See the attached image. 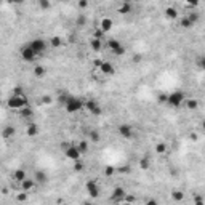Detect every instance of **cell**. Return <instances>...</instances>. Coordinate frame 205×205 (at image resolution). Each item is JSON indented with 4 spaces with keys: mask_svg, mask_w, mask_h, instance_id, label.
<instances>
[{
    "mask_svg": "<svg viewBox=\"0 0 205 205\" xmlns=\"http://www.w3.org/2000/svg\"><path fill=\"white\" fill-rule=\"evenodd\" d=\"M87 191H88L91 199H96L99 196V187H98V183L95 180H88L87 181Z\"/></svg>",
    "mask_w": 205,
    "mask_h": 205,
    "instance_id": "obj_9",
    "label": "cell"
},
{
    "mask_svg": "<svg viewBox=\"0 0 205 205\" xmlns=\"http://www.w3.org/2000/svg\"><path fill=\"white\" fill-rule=\"evenodd\" d=\"M140 167H141V170H147V168L151 167L149 159H147V157H141V159H140Z\"/></svg>",
    "mask_w": 205,
    "mask_h": 205,
    "instance_id": "obj_31",
    "label": "cell"
},
{
    "mask_svg": "<svg viewBox=\"0 0 205 205\" xmlns=\"http://www.w3.org/2000/svg\"><path fill=\"white\" fill-rule=\"evenodd\" d=\"M82 205H93V203H91V202H88V200H87V202H83V203H82Z\"/></svg>",
    "mask_w": 205,
    "mask_h": 205,
    "instance_id": "obj_53",
    "label": "cell"
},
{
    "mask_svg": "<svg viewBox=\"0 0 205 205\" xmlns=\"http://www.w3.org/2000/svg\"><path fill=\"white\" fill-rule=\"evenodd\" d=\"M79 7H80V8H87V7H88V2H87V0H80Z\"/></svg>",
    "mask_w": 205,
    "mask_h": 205,
    "instance_id": "obj_48",
    "label": "cell"
},
{
    "mask_svg": "<svg viewBox=\"0 0 205 205\" xmlns=\"http://www.w3.org/2000/svg\"><path fill=\"white\" fill-rule=\"evenodd\" d=\"M88 140H90L91 143H98V141H99V133H98L96 130H90V131H88Z\"/></svg>",
    "mask_w": 205,
    "mask_h": 205,
    "instance_id": "obj_26",
    "label": "cell"
},
{
    "mask_svg": "<svg viewBox=\"0 0 205 205\" xmlns=\"http://www.w3.org/2000/svg\"><path fill=\"white\" fill-rule=\"evenodd\" d=\"M119 13H120V14H128V13H131V3H130V2H124L120 7H119Z\"/></svg>",
    "mask_w": 205,
    "mask_h": 205,
    "instance_id": "obj_20",
    "label": "cell"
},
{
    "mask_svg": "<svg viewBox=\"0 0 205 205\" xmlns=\"http://www.w3.org/2000/svg\"><path fill=\"white\" fill-rule=\"evenodd\" d=\"M189 138H191L192 141H197V140H199V135H197V133H191V135H189Z\"/></svg>",
    "mask_w": 205,
    "mask_h": 205,
    "instance_id": "obj_51",
    "label": "cell"
},
{
    "mask_svg": "<svg viewBox=\"0 0 205 205\" xmlns=\"http://www.w3.org/2000/svg\"><path fill=\"white\" fill-rule=\"evenodd\" d=\"M141 59H143V55H141V53H136V55L133 56V63H135V64L141 63Z\"/></svg>",
    "mask_w": 205,
    "mask_h": 205,
    "instance_id": "obj_41",
    "label": "cell"
},
{
    "mask_svg": "<svg viewBox=\"0 0 205 205\" xmlns=\"http://www.w3.org/2000/svg\"><path fill=\"white\" fill-rule=\"evenodd\" d=\"M29 47H30V50L36 53L37 56H40V55H43L45 51H47V47H48V43H47V40L45 39H34V40H30L29 43H27Z\"/></svg>",
    "mask_w": 205,
    "mask_h": 205,
    "instance_id": "obj_4",
    "label": "cell"
},
{
    "mask_svg": "<svg viewBox=\"0 0 205 205\" xmlns=\"http://www.w3.org/2000/svg\"><path fill=\"white\" fill-rule=\"evenodd\" d=\"M51 101H53V99H51V96H50V95H43V96L39 99V104L48 106V104H51Z\"/></svg>",
    "mask_w": 205,
    "mask_h": 205,
    "instance_id": "obj_29",
    "label": "cell"
},
{
    "mask_svg": "<svg viewBox=\"0 0 205 205\" xmlns=\"http://www.w3.org/2000/svg\"><path fill=\"white\" fill-rule=\"evenodd\" d=\"M90 47L95 51H99L102 48V40H99V39H90Z\"/></svg>",
    "mask_w": 205,
    "mask_h": 205,
    "instance_id": "obj_23",
    "label": "cell"
},
{
    "mask_svg": "<svg viewBox=\"0 0 205 205\" xmlns=\"http://www.w3.org/2000/svg\"><path fill=\"white\" fill-rule=\"evenodd\" d=\"M82 108H83V101L80 98H77V96H72V95L67 98V101L64 102V109H66V112H69V114L79 112Z\"/></svg>",
    "mask_w": 205,
    "mask_h": 205,
    "instance_id": "obj_2",
    "label": "cell"
},
{
    "mask_svg": "<svg viewBox=\"0 0 205 205\" xmlns=\"http://www.w3.org/2000/svg\"><path fill=\"white\" fill-rule=\"evenodd\" d=\"M64 156H66L67 159H71V160L75 162V160H80V156H82V154H80V151L77 149L75 144H71L69 147L64 151Z\"/></svg>",
    "mask_w": 205,
    "mask_h": 205,
    "instance_id": "obj_8",
    "label": "cell"
},
{
    "mask_svg": "<svg viewBox=\"0 0 205 205\" xmlns=\"http://www.w3.org/2000/svg\"><path fill=\"white\" fill-rule=\"evenodd\" d=\"M115 172H120V173H130V167H120V168H115Z\"/></svg>",
    "mask_w": 205,
    "mask_h": 205,
    "instance_id": "obj_42",
    "label": "cell"
},
{
    "mask_svg": "<svg viewBox=\"0 0 205 205\" xmlns=\"http://www.w3.org/2000/svg\"><path fill=\"white\" fill-rule=\"evenodd\" d=\"M32 114H34V111H32L29 106H26V108H23V109H21V117H24V119L32 117Z\"/></svg>",
    "mask_w": 205,
    "mask_h": 205,
    "instance_id": "obj_30",
    "label": "cell"
},
{
    "mask_svg": "<svg viewBox=\"0 0 205 205\" xmlns=\"http://www.w3.org/2000/svg\"><path fill=\"white\" fill-rule=\"evenodd\" d=\"M13 95H24V93H23V88H21V87H14V88H13Z\"/></svg>",
    "mask_w": 205,
    "mask_h": 205,
    "instance_id": "obj_45",
    "label": "cell"
},
{
    "mask_svg": "<svg viewBox=\"0 0 205 205\" xmlns=\"http://www.w3.org/2000/svg\"><path fill=\"white\" fill-rule=\"evenodd\" d=\"M144 205H159V200L157 199H149V200H146Z\"/></svg>",
    "mask_w": 205,
    "mask_h": 205,
    "instance_id": "obj_43",
    "label": "cell"
},
{
    "mask_svg": "<svg viewBox=\"0 0 205 205\" xmlns=\"http://www.w3.org/2000/svg\"><path fill=\"white\" fill-rule=\"evenodd\" d=\"M99 71L104 74V75H112V74H115V67H114V64L109 63V61H101Z\"/></svg>",
    "mask_w": 205,
    "mask_h": 205,
    "instance_id": "obj_10",
    "label": "cell"
},
{
    "mask_svg": "<svg viewBox=\"0 0 205 205\" xmlns=\"http://www.w3.org/2000/svg\"><path fill=\"white\" fill-rule=\"evenodd\" d=\"M83 106L87 108V109L90 111V114H91V112L98 108V102H96L95 99H88V101H85V102H83Z\"/></svg>",
    "mask_w": 205,
    "mask_h": 205,
    "instance_id": "obj_24",
    "label": "cell"
},
{
    "mask_svg": "<svg viewBox=\"0 0 205 205\" xmlns=\"http://www.w3.org/2000/svg\"><path fill=\"white\" fill-rule=\"evenodd\" d=\"M108 47L112 50V53L114 55H117V56H122V55H125V47L120 43V42H119L117 39H109L108 40Z\"/></svg>",
    "mask_w": 205,
    "mask_h": 205,
    "instance_id": "obj_5",
    "label": "cell"
},
{
    "mask_svg": "<svg viewBox=\"0 0 205 205\" xmlns=\"http://www.w3.org/2000/svg\"><path fill=\"white\" fill-rule=\"evenodd\" d=\"M159 102H162V104H163V102H167V93H160L159 95Z\"/></svg>",
    "mask_w": 205,
    "mask_h": 205,
    "instance_id": "obj_44",
    "label": "cell"
},
{
    "mask_svg": "<svg viewBox=\"0 0 205 205\" xmlns=\"http://www.w3.org/2000/svg\"><path fill=\"white\" fill-rule=\"evenodd\" d=\"M184 99H186L184 93L181 90H176V91H172L170 95H167V104L172 108H178L184 102Z\"/></svg>",
    "mask_w": 205,
    "mask_h": 205,
    "instance_id": "obj_3",
    "label": "cell"
},
{
    "mask_svg": "<svg viewBox=\"0 0 205 205\" xmlns=\"http://www.w3.org/2000/svg\"><path fill=\"white\" fill-rule=\"evenodd\" d=\"M203 61H205V59H203V56H200V58L197 59V66L200 67V69H202V67H203Z\"/></svg>",
    "mask_w": 205,
    "mask_h": 205,
    "instance_id": "obj_50",
    "label": "cell"
},
{
    "mask_svg": "<svg viewBox=\"0 0 205 205\" xmlns=\"http://www.w3.org/2000/svg\"><path fill=\"white\" fill-rule=\"evenodd\" d=\"M180 26H181L183 29H189V27H192V24H191V21H189V19H187V18H186V16H184V18H181V19H180Z\"/></svg>",
    "mask_w": 205,
    "mask_h": 205,
    "instance_id": "obj_32",
    "label": "cell"
},
{
    "mask_svg": "<svg viewBox=\"0 0 205 205\" xmlns=\"http://www.w3.org/2000/svg\"><path fill=\"white\" fill-rule=\"evenodd\" d=\"M19 184H21V191H24V192H29V191H32L34 187H36V181L30 180V178H26Z\"/></svg>",
    "mask_w": 205,
    "mask_h": 205,
    "instance_id": "obj_13",
    "label": "cell"
},
{
    "mask_svg": "<svg viewBox=\"0 0 205 205\" xmlns=\"http://www.w3.org/2000/svg\"><path fill=\"white\" fill-rule=\"evenodd\" d=\"M39 7H40L42 10H48V8L51 7V3L48 2V0H39Z\"/></svg>",
    "mask_w": 205,
    "mask_h": 205,
    "instance_id": "obj_39",
    "label": "cell"
},
{
    "mask_svg": "<svg viewBox=\"0 0 205 205\" xmlns=\"http://www.w3.org/2000/svg\"><path fill=\"white\" fill-rule=\"evenodd\" d=\"M13 180L14 181H18V183H21V181H24L27 176H26V172H24V170L23 168H18V170H14V172H13Z\"/></svg>",
    "mask_w": 205,
    "mask_h": 205,
    "instance_id": "obj_16",
    "label": "cell"
},
{
    "mask_svg": "<svg viewBox=\"0 0 205 205\" xmlns=\"http://www.w3.org/2000/svg\"><path fill=\"white\" fill-rule=\"evenodd\" d=\"M27 199H29V194L24 192V191H21V192L16 194V200H18V202H26Z\"/></svg>",
    "mask_w": 205,
    "mask_h": 205,
    "instance_id": "obj_33",
    "label": "cell"
},
{
    "mask_svg": "<svg viewBox=\"0 0 205 205\" xmlns=\"http://www.w3.org/2000/svg\"><path fill=\"white\" fill-rule=\"evenodd\" d=\"M69 146H71V143H69V141H63V143H61V149H63V151H66Z\"/></svg>",
    "mask_w": 205,
    "mask_h": 205,
    "instance_id": "obj_49",
    "label": "cell"
},
{
    "mask_svg": "<svg viewBox=\"0 0 205 205\" xmlns=\"http://www.w3.org/2000/svg\"><path fill=\"white\" fill-rule=\"evenodd\" d=\"M183 104H186V108L189 109V111H194V109H197V108H199V101H197V99H194V98H191V99H184Z\"/></svg>",
    "mask_w": 205,
    "mask_h": 205,
    "instance_id": "obj_19",
    "label": "cell"
},
{
    "mask_svg": "<svg viewBox=\"0 0 205 205\" xmlns=\"http://www.w3.org/2000/svg\"><path fill=\"white\" fill-rule=\"evenodd\" d=\"M50 45L53 47V48H59L63 45V39L59 36H53V37L50 39Z\"/></svg>",
    "mask_w": 205,
    "mask_h": 205,
    "instance_id": "obj_22",
    "label": "cell"
},
{
    "mask_svg": "<svg viewBox=\"0 0 205 205\" xmlns=\"http://www.w3.org/2000/svg\"><path fill=\"white\" fill-rule=\"evenodd\" d=\"M102 36H104V32H102L101 29H98V30L95 32V36H93V39H99V40H102Z\"/></svg>",
    "mask_w": 205,
    "mask_h": 205,
    "instance_id": "obj_40",
    "label": "cell"
},
{
    "mask_svg": "<svg viewBox=\"0 0 205 205\" xmlns=\"http://www.w3.org/2000/svg\"><path fill=\"white\" fill-rule=\"evenodd\" d=\"M172 199H173L175 202H181V200L184 199V192L180 191V189H175V191H172Z\"/></svg>",
    "mask_w": 205,
    "mask_h": 205,
    "instance_id": "obj_25",
    "label": "cell"
},
{
    "mask_svg": "<svg viewBox=\"0 0 205 205\" xmlns=\"http://www.w3.org/2000/svg\"><path fill=\"white\" fill-rule=\"evenodd\" d=\"M75 146H77V149L80 151V154H83V152L88 151V141H79Z\"/></svg>",
    "mask_w": 205,
    "mask_h": 205,
    "instance_id": "obj_28",
    "label": "cell"
},
{
    "mask_svg": "<svg viewBox=\"0 0 205 205\" xmlns=\"http://www.w3.org/2000/svg\"><path fill=\"white\" fill-rule=\"evenodd\" d=\"M112 26H114V23H112V19L111 18H102L101 21H99V29L102 30V32H109L111 29H112Z\"/></svg>",
    "mask_w": 205,
    "mask_h": 205,
    "instance_id": "obj_12",
    "label": "cell"
},
{
    "mask_svg": "<svg viewBox=\"0 0 205 205\" xmlns=\"http://www.w3.org/2000/svg\"><path fill=\"white\" fill-rule=\"evenodd\" d=\"M2 194H3V196L8 194V187H2Z\"/></svg>",
    "mask_w": 205,
    "mask_h": 205,
    "instance_id": "obj_52",
    "label": "cell"
},
{
    "mask_svg": "<svg viewBox=\"0 0 205 205\" xmlns=\"http://www.w3.org/2000/svg\"><path fill=\"white\" fill-rule=\"evenodd\" d=\"M186 18L189 19V21H191V24L194 26V24H196V23L199 21V13H189V14L186 16Z\"/></svg>",
    "mask_w": 205,
    "mask_h": 205,
    "instance_id": "obj_34",
    "label": "cell"
},
{
    "mask_svg": "<svg viewBox=\"0 0 205 205\" xmlns=\"http://www.w3.org/2000/svg\"><path fill=\"white\" fill-rule=\"evenodd\" d=\"M194 205H203V199H202V196H196V202H194Z\"/></svg>",
    "mask_w": 205,
    "mask_h": 205,
    "instance_id": "obj_46",
    "label": "cell"
},
{
    "mask_svg": "<svg viewBox=\"0 0 205 205\" xmlns=\"http://www.w3.org/2000/svg\"><path fill=\"white\" fill-rule=\"evenodd\" d=\"M119 133H120V136H124V138L130 140L131 136H133V127L128 125V124H122V125H119Z\"/></svg>",
    "mask_w": 205,
    "mask_h": 205,
    "instance_id": "obj_11",
    "label": "cell"
},
{
    "mask_svg": "<svg viewBox=\"0 0 205 205\" xmlns=\"http://www.w3.org/2000/svg\"><path fill=\"white\" fill-rule=\"evenodd\" d=\"M167 152V143L160 141L156 144V154H165Z\"/></svg>",
    "mask_w": 205,
    "mask_h": 205,
    "instance_id": "obj_27",
    "label": "cell"
},
{
    "mask_svg": "<svg viewBox=\"0 0 205 205\" xmlns=\"http://www.w3.org/2000/svg\"><path fill=\"white\" fill-rule=\"evenodd\" d=\"M63 205H69V203H63Z\"/></svg>",
    "mask_w": 205,
    "mask_h": 205,
    "instance_id": "obj_55",
    "label": "cell"
},
{
    "mask_svg": "<svg viewBox=\"0 0 205 205\" xmlns=\"http://www.w3.org/2000/svg\"><path fill=\"white\" fill-rule=\"evenodd\" d=\"M165 16L168 19H176L178 18V10L173 8V7H167L165 8Z\"/></svg>",
    "mask_w": 205,
    "mask_h": 205,
    "instance_id": "obj_18",
    "label": "cell"
},
{
    "mask_svg": "<svg viewBox=\"0 0 205 205\" xmlns=\"http://www.w3.org/2000/svg\"><path fill=\"white\" fill-rule=\"evenodd\" d=\"M45 72H47V69H45L43 66H40V64H37L36 67H34V75L39 77V79H42L45 75Z\"/></svg>",
    "mask_w": 205,
    "mask_h": 205,
    "instance_id": "obj_21",
    "label": "cell"
},
{
    "mask_svg": "<svg viewBox=\"0 0 205 205\" xmlns=\"http://www.w3.org/2000/svg\"><path fill=\"white\" fill-rule=\"evenodd\" d=\"M83 168H85V165H83L82 160H75L74 162V170H75V172H82Z\"/></svg>",
    "mask_w": 205,
    "mask_h": 205,
    "instance_id": "obj_38",
    "label": "cell"
},
{
    "mask_svg": "<svg viewBox=\"0 0 205 205\" xmlns=\"http://www.w3.org/2000/svg\"><path fill=\"white\" fill-rule=\"evenodd\" d=\"M85 23H87V18H85L83 14H79L77 18H75V24L77 26H85Z\"/></svg>",
    "mask_w": 205,
    "mask_h": 205,
    "instance_id": "obj_36",
    "label": "cell"
},
{
    "mask_svg": "<svg viewBox=\"0 0 205 205\" xmlns=\"http://www.w3.org/2000/svg\"><path fill=\"white\" fill-rule=\"evenodd\" d=\"M69 96H71V95H67V93H63V91H61L59 96H58V102H59L61 106H64V102L67 101V98H69Z\"/></svg>",
    "mask_w": 205,
    "mask_h": 205,
    "instance_id": "obj_35",
    "label": "cell"
},
{
    "mask_svg": "<svg viewBox=\"0 0 205 205\" xmlns=\"http://www.w3.org/2000/svg\"><path fill=\"white\" fill-rule=\"evenodd\" d=\"M125 189L124 187H120V186H115L114 187V191H112V196H111V199H112V202L115 203V205H119V203H122L124 202V197H125Z\"/></svg>",
    "mask_w": 205,
    "mask_h": 205,
    "instance_id": "obj_7",
    "label": "cell"
},
{
    "mask_svg": "<svg viewBox=\"0 0 205 205\" xmlns=\"http://www.w3.org/2000/svg\"><path fill=\"white\" fill-rule=\"evenodd\" d=\"M14 136V128L11 127V125H7L3 130H2V138L3 140H10V138H13Z\"/></svg>",
    "mask_w": 205,
    "mask_h": 205,
    "instance_id": "obj_17",
    "label": "cell"
},
{
    "mask_svg": "<svg viewBox=\"0 0 205 205\" xmlns=\"http://www.w3.org/2000/svg\"><path fill=\"white\" fill-rule=\"evenodd\" d=\"M34 181L39 183V184H47L48 176H47V173H45V172H42V170H37L36 175H34Z\"/></svg>",
    "mask_w": 205,
    "mask_h": 205,
    "instance_id": "obj_14",
    "label": "cell"
},
{
    "mask_svg": "<svg viewBox=\"0 0 205 205\" xmlns=\"http://www.w3.org/2000/svg\"><path fill=\"white\" fill-rule=\"evenodd\" d=\"M7 106L11 109H23L29 106V99L26 95H11L7 101Z\"/></svg>",
    "mask_w": 205,
    "mask_h": 205,
    "instance_id": "obj_1",
    "label": "cell"
},
{
    "mask_svg": "<svg viewBox=\"0 0 205 205\" xmlns=\"http://www.w3.org/2000/svg\"><path fill=\"white\" fill-rule=\"evenodd\" d=\"M114 173H115V167H111V165L104 167V175L106 176H112Z\"/></svg>",
    "mask_w": 205,
    "mask_h": 205,
    "instance_id": "obj_37",
    "label": "cell"
},
{
    "mask_svg": "<svg viewBox=\"0 0 205 205\" xmlns=\"http://www.w3.org/2000/svg\"><path fill=\"white\" fill-rule=\"evenodd\" d=\"M122 205H133V203H127V202H124V203H122Z\"/></svg>",
    "mask_w": 205,
    "mask_h": 205,
    "instance_id": "obj_54",
    "label": "cell"
},
{
    "mask_svg": "<svg viewBox=\"0 0 205 205\" xmlns=\"http://www.w3.org/2000/svg\"><path fill=\"white\" fill-rule=\"evenodd\" d=\"M39 131H40V128H39V125H37V124H29V125H27V128H26V133H27V136H30V138L37 136V135H39Z\"/></svg>",
    "mask_w": 205,
    "mask_h": 205,
    "instance_id": "obj_15",
    "label": "cell"
},
{
    "mask_svg": "<svg viewBox=\"0 0 205 205\" xmlns=\"http://www.w3.org/2000/svg\"><path fill=\"white\" fill-rule=\"evenodd\" d=\"M19 53H21V58H23L24 61H27V63H32V61H36V59H37V55L30 50V47H29L27 43L21 47Z\"/></svg>",
    "mask_w": 205,
    "mask_h": 205,
    "instance_id": "obj_6",
    "label": "cell"
},
{
    "mask_svg": "<svg viewBox=\"0 0 205 205\" xmlns=\"http://www.w3.org/2000/svg\"><path fill=\"white\" fill-rule=\"evenodd\" d=\"M101 114H102V109H101L99 106H98V108H96V109L91 112V115H101Z\"/></svg>",
    "mask_w": 205,
    "mask_h": 205,
    "instance_id": "obj_47",
    "label": "cell"
}]
</instances>
